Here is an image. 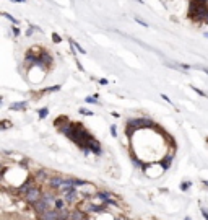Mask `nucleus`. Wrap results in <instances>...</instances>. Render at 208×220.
<instances>
[{
    "mask_svg": "<svg viewBox=\"0 0 208 220\" xmlns=\"http://www.w3.org/2000/svg\"><path fill=\"white\" fill-rule=\"evenodd\" d=\"M60 132H62V134L65 135V137L70 139L73 143H77V147L82 148L85 155H90V153H91L88 147H90V142L93 140L94 137L91 135L90 132L86 131L80 122H78V124H77V122H70L68 126L63 127Z\"/></svg>",
    "mask_w": 208,
    "mask_h": 220,
    "instance_id": "nucleus-1",
    "label": "nucleus"
},
{
    "mask_svg": "<svg viewBox=\"0 0 208 220\" xmlns=\"http://www.w3.org/2000/svg\"><path fill=\"white\" fill-rule=\"evenodd\" d=\"M189 18L192 21H208V0H190Z\"/></svg>",
    "mask_w": 208,
    "mask_h": 220,
    "instance_id": "nucleus-2",
    "label": "nucleus"
},
{
    "mask_svg": "<svg viewBox=\"0 0 208 220\" xmlns=\"http://www.w3.org/2000/svg\"><path fill=\"white\" fill-rule=\"evenodd\" d=\"M156 124L150 118H134L127 121V131L125 134L132 137L135 134V131H143V129H154Z\"/></svg>",
    "mask_w": 208,
    "mask_h": 220,
    "instance_id": "nucleus-3",
    "label": "nucleus"
},
{
    "mask_svg": "<svg viewBox=\"0 0 208 220\" xmlns=\"http://www.w3.org/2000/svg\"><path fill=\"white\" fill-rule=\"evenodd\" d=\"M42 197V189L39 186H33L30 191H26L25 194H23V199H25L28 204H34V202H38L39 199Z\"/></svg>",
    "mask_w": 208,
    "mask_h": 220,
    "instance_id": "nucleus-4",
    "label": "nucleus"
},
{
    "mask_svg": "<svg viewBox=\"0 0 208 220\" xmlns=\"http://www.w3.org/2000/svg\"><path fill=\"white\" fill-rule=\"evenodd\" d=\"M52 62H54V60H52V56L49 52H46V51H42V52L39 54V65L38 67H42L44 70L47 72L49 68L52 67Z\"/></svg>",
    "mask_w": 208,
    "mask_h": 220,
    "instance_id": "nucleus-5",
    "label": "nucleus"
},
{
    "mask_svg": "<svg viewBox=\"0 0 208 220\" xmlns=\"http://www.w3.org/2000/svg\"><path fill=\"white\" fill-rule=\"evenodd\" d=\"M62 184H63V178H60V176H50L47 179V186L52 191H59Z\"/></svg>",
    "mask_w": 208,
    "mask_h": 220,
    "instance_id": "nucleus-6",
    "label": "nucleus"
},
{
    "mask_svg": "<svg viewBox=\"0 0 208 220\" xmlns=\"http://www.w3.org/2000/svg\"><path fill=\"white\" fill-rule=\"evenodd\" d=\"M34 183H36V178H33V176H28V178H26V181L23 183V184H20V188H18V193H20V194H25L26 191H30L33 186H36V184H34Z\"/></svg>",
    "mask_w": 208,
    "mask_h": 220,
    "instance_id": "nucleus-7",
    "label": "nucleus"
},
{
    "mask_svg": "<svg viewBox=\"0 0 208 220\" xmlns=\"http://www.w3.org/2000/svg\"><path fill=\"white\" fill-rule=\"evenodd\" d=\"M39 220H59V210L55 209H49V210H46L44 214H41L39 215Z\"/></svg>",
    "mask_w": 208,
    "mask_h": 220,
    "instance_id": "nucleus-8",
    "label": "nucleus"
},
{
    "mask_svg": "<svg viewBox=\"0 0 208 220\" xmlns=\"http://www.w3.org/2000/svg\"><path fill=\"white\" fill-rule=\"evenodd\" d=\"M33 209H34V212H36L38 215H41V214H44L46 210H49L50 207H49L47 204H46V202H44L42 199H39L38 202H34V204H33Z\"/></svg>",
    "mask_w": 208,
    "mask_h": 220,
    "instance_id": "nucleus-9",
    "label": "nucleus"
},
{
    "mask_svg": "<svg viewBox=\"0 0 208 220\" xmlns=\"http://www.w3.org/2000/svg\"><path fill=\"white\" fill-rule=\"evenodd\" d=\"M172 160H174V153H167L164 155L163 158H161V168L166 171V170H169L171 165H172Z\"/></svg>",
    "mask_w": 208,
    "mask_h": 220,
    "instance_id": "nucleus-10",
    "label": "nucleus"
},
{
    "mask_svg": "<svg viewBox=\"0 0 208 220\" xmlns=\"http://www.w3.org/2000/svg\"><path fill=\"white\" fill-rule=\"evenodd\" d=\"M107 210V204H102L101 205H94V204H88L86 207V212H94V214H101V212H106Z\"/></svg>",
    "mask_w": 208,
    "mask_h": 220,
    "instance_id": "nucleus-11",
    "label": "nucleus"
},
{
    "mask_svg": "<svg viewBox=\"0 0 208 220\" xmlns=\"http://www.w3.org/2000/svg\"><path fill=\"white\" fill-rule=\"evenodd\" d=\"M68 124H70V121H68V116H59V118L54 121V126H55L59 131H62L63 127L68 126Z\"/></svg>",
    "mask_w": 208,
    "mask_h": 220,
    "instance_id": "nucleus-12",
    "label": "nucleus"
},
{
    "mask_svg": "<svg viewBox=\"0 0 208 220\" xmlns=\"http://www.w3.org/2000/svg\"><path fill=\"white\" fill-rule=\"evenodd\" d=\"M90 152L91 153H94V155H101V143L96 140V139H93V140L90 142Z\"/></svg>",
    "mask_w": 208,
    "mask_h": 220,
    "instance_id": "nucleus-13",
    "label": "nucleus"
},
{
    "mask_svg": "<svg viewBox=\"0 0 208 220\" xmlns=\"http://www.w3.org/2000/svg\"><path fill=\"white\" fill-rule=\"evenodd\" d=\"M26 108H28L26 101H16V103H11V105H10L11 111H25Z\"/></svg>",
    "mask_w": 208,
    "mask_h": 220,
    "instance_id": "nucleus-14",
    "label": "nucleus"
},
{
    "mask_svg": "<svg viewBox=\"0 0 208 220\" xmlns=\"http://www.w3.org/2000/svg\"><path fill=\"white\" fill-rule=\"evenodd\" d=\"M86 218V212L80 210V209H75L70 214V220H85Z\"/></svg>",
    "mask_w": 208,
    "mask_h": 220,
    "instance_id": "nucleus-15",
    "label": "nucleus"
},
{
    "mask_svg": "<svg viewBox=\"0 0 208 220\" xmlns=\"http://www.w3.org/2000/svg\"><path fill=\"white\" fill-rule=\"evenodd\" d=\"M63 199H65L67 204H73V202L78 199V196H77V189H73V191H70V193L63 194Z\"/></svg>",
    "mask_w": 208,
    "mask_h": 220,
    "instance_id": "nucleus-16",
    "label": "nucleus"
},
{
    "mask_svg": "<svg viewBox=\"0 0 208 220\" xmlns=\"http://www.w3.org/2000/svg\"><path fill=\"white\" fill-rule=\"evenodd\" d=\"M96 196H98V197H99L102 202L112 197V194H111V193H107V191H99V193H96Z\"/></svg>",
    "mask_w": 208,
    "mask_h": 220,
    "instance_id": "nucleus-17",
    "label": "nucleus"
},
{
    "mask_svg": "<svg viewBox=\"0 0 208 220\" xmlns=\"http://www.w3.org/2000/svg\"><path fill=\"white\" fill-rule=\"evenodd\" d=\"M70 214L67 209H60L59 210V220H70Z\"/></svg>",
    "mask_w": 208,
    "mask_h": 220,
    "instance_id": "nucleus-18",
    "label": "nucleus"
},
{
    "mask_svg": "<svg viewBox=\"0 0 208 220\" xmlns=\"http://www.w3.org/2000/svg\"><path fill=\"white\" fill-rule=\"evenodd\" d=\"M2 16H3V18H7L8 21H11V25H16V26H18V25H20V21H18V20H16V18H15V16H11L10 13H7V11H3V13H2Z\"/></svg>",
    "mask_w": 208,
    "mask_h": 220,
    "instance_id": "nucleus-19",
    "label": "nucleus"
},
{
    "mask_svg": "<svg viewBox=\"0 0 208 220\" xmlns=\"http://www.w3.org/2000/svg\"><path fill=\"white\" fill-rule=\"evenodd\" d=\"M10 127H13V124L7 119H3L2 122H0V131H7V129H10Z\"/></svg>",
    "mask_w": 208,
    "mask_h": 220,
    "instance_id": "nucleus-20",
    "label": "nucleus"
},
{
    "mask_svg": "<svg viewBox=\"0 0 208 220\" xmlns=\"http://www.w3.org/2000/svg\"><path fill=\"white\" fill-rule=\"evenodd\" d=\"M47 114H49V109H47V108H41V109H38V116H39V119H46V118H47Z\"/></svg>",
    "mask_w": 208,
    "mask_h": 220,
    "instance_id": "nucleus-21",
    "label": "nucleus"
},
{
    "mask_svg": "<svg viewBox=\"0 0 208 220\" xmlns=\"http://www.w3.org/2000/svg\"><path fill=\"white\" fill-rule=\"evenodd\" d=\"M55 209L57 210L65 209V199H55Z\"/></svg>",
    "mask_w": 208,
    "mask_h": 220,
    "instance_id": "nucleus-22",
    "label": "nucleus"
},
{
    "mask_svg": "<svg viewBox=\"0 0 208 220\" xmlns=\"http://www.w3.org/2000/svg\"><path fill=\"white\" fill-rule=\"evenodd\" d=\"M60 88H62L60 85H54V86H49V88H44L42 93H52V91H59Z\"/></svg>",
    "mask_w": 208,
    "mask_h": 220,
    "instance_id": "nucleus-23",
    "label": "nucleus"
},
{
    "mask_svg": "<svg viewBox=\"0 0 208 220\" xmlns=\"http://www.w3.org/2000/svg\"><path fill=\"white\" fill-rule=\"evenodd\" d=\"M70 43L75 46V49H77V52H80V54H86V51H85V49H83V48H82V46H80L77 41H73V39H70Z\"/></svg>",
    "mask_w": 208,
    "mask_h": 220,
    "instance_id": "nucleus-24",
    "label": "nucleus"
},
{
    "mask_svg": "<svg viewBox=\"0 0 208 220\" xmlns=\"http://www.w3.org/2000/svg\"><path fill=\"white\" fill-rule=\"evenodd\" d=\"M85 101H86V103H91V105H101V103L96 100V96H86Z\"/></svg>",
    "mask_w": 208,
    "mask_h": 220,
    "instance_id": "nucleus-25",
    "label": "nucleus"
},
{
    "mask_svg": "<svg viewBox=\"0 0 208 220\" xmlns=\"http://www.w3.org/2000/svg\"><path fill=\"white\" fill-rule=\"evenodd\" d=\"M190 186H192V183H190V181H184V183H181V191H187Z\"/></svg>",
    "mask_w": 208,
    "mask_h": 220,
    "instance_id": "nucleus-26",
    "label": "nucleus"
},
{
    "mask_svg": "<svg viewBox=\"0 0 208 220\" xmlns=\"http://www.w3.org/2000/svg\"><path fill=\"white\" fill-rule=\"evenodd\" d=\"M190 88H192V90H194V91H195V93H197V95H200V96H208V95L205 93V91H202V90H198V88H195L194 85H190Z\"/></svg>",
    "mask_w": 208,
    "mask_h": 220,
    "instance_id": "nucleus-27",
    "label": "nucleus"
},
{
    "mask_svg": "<svg viewBox=\"0 0 208 220\" xmlns=\"http://www.w3.org/2000/svg\"><path fill=\"white\" fill-rule=\"evenodd\" d=\"M44 178H46V171L44 170H39L36 173V179H44Z\"/></svg>",
    "mask_w": 208,
    "mask_h": 220,
    "instance_id": "nucleus-28",
    "label": "nucleus"
},
{
    "mask_svg": "<svg viewBox=\"0 0 208 220\" xmlns=\"http://www.w3.org/2000/svg\"><path fill=\"white\" fill-rule=\"evenodd\" d=\"M52 41L59 44V43L62 41V38H60V36H59V34H57V33H52Z\"/></svg>",
    "mask_w": 208,
    "mask_h": 220,
    "instance_id": "nucleus-29",
    "label": "nucleus"
},
{
    "mask_svg": "<svg viewBox=\"0 0 208 220\" xmlns=\"http://www.w3.org/2000/svg\"><path fill=\"white\" fill-rule=\"evenodd\" d=\"M80 113L85 114V116H93V114H94L93 111H90V109H85V108H80Z\"/></svg>",
    "mask_w": 208,
    "mask_h": 220,
    "instance_id": "nucleus-30",
    "label": "nucleus"
},
{
    "mask_svg": "<svg viewBox=\"0 0 208 220\" xmlns=\"http://www.w3.org/2000/svg\"><path fill=\"white\" fill-rule=\"evenodd\" d=\"M36 30H39V28H38V26H30V30H28V31H26V36H31V34H33L34 31H36Z\"/></svg>",
    "mask_w": 208,
    "mask_h": 220,
    "instance_id": "nucleus-31",
    "label": "nucleus"
},
{
    "mask_svg": "<svg viewBox=\"0 0 208 220\" xmlns=\"http://www.w3.org/2000/svg\"><path fill=\"white\" fill-rule=\"evenodd\" d=\"M200 212H202V215H203V218L208 220V210L205 209V207H200Z\"/></svg>",
    "mask_w": 208,
    "mask_h": 220,
    "instance_id": "nucleus-32",
    "label": "nucleus"
},
{
    "mask_svg": "<svg viewBox=\"0 0 208 220\" xmlns=\"http://www.w3.org/2000/svg\"><path fill=\"white\" fill-rule=\"evenodd\" d=\"M111 135L115 139V137H117V127H115V126H111Z\"/></svg>",
    "mask_w": 208,
    "mask_h": 220,
    "instance_id": "nucleus-33",
    "label": "nucleus"
},
{
    "mask_svg": "<svg viewBox=\"0 0 208 220\" xmlns=\"http://www.w3.org/2000/svg\"><path fill=\"white\" fill-rule=\"evenodd\" d=\"M11 33H13V36H18V34H20V30L16 28V25L11 26Z\"/></svg>",
    "mask_w": 208,
    "mask_h": 220,
    "instance_id": "nucleus-34",
    "label": "nucleus"
},
{
    "mask_svg": "<svg viewBox=\"0 0 208 220\" xmlns=\"http://www.w3.org/2000/svg\"><path fill=\"white\" fill-rule=\"evenodd\" d=\"M195 68H200L202 72H205L208 75V67H205V65H195Z\"/></svg>",
    "mask_w": 208,
    "mask_h": 220,
    "instance_id": "nucleus-35",
    "label": "nucleus"
},
{
    "mask_svg": "<svg viewBox=\"0 0 208 220\" xmlns=\"http://www.w3.org/2000/svg\"><path fill=\"white\" fill-rule=\"evenodd\" d=\"M135 21L138 23V25H142V26H148V25H146V23H145V21H143V20H140V18H135Z\"/></svg>",
    "mask_w": 208,
    "mask_h": 220,
    "instance_id": "nucleus-36",
    "label": "nucleus"
},
{
    "mask_svg": "<svg viewBox=\"0 0 208 220\" xmlns=\"http://www.w3.org/2000/svg\"><path fill=\"white\" fill-rule=\"evenodd\" d=\"M161 98H163L164 101H167V103H169V105H171V100H169V96H166V95H161Z\"/></svg>",
    "mask_w": 208,
    "mask_h": 220,
    "instance_id": "nucleus-37",
    "label": "nucleus"
},
{
    "mask_svg": "<svg viewBox=\"0 0 208 220\" xmlns=\"http://www.w3.org/2000/svg\"><path fill=\"white\" fill-rule=\"evenodd\" d=\"M99 83H101V85H107L109 82H107V80H106V78H101V80H99Z\"/></svg>",
    "mask_w": 208,
    "mask_h": 220,
    "instance_id": "nucleus-38",
    "label": "nucleus"
},
{
    "mask_svg": "<svg viewBox=\"0 0 208 220\" xmlns=\"http://www.w3.org/2000/svg\"><path fill=\"white\" fill-rule=\"evenodd\" d=\"M10 2H15V3H21V2H26V0H10Z\"/></svg>",
    "mask_w": 208,
    "mask_h": 220,
    "instance_id": "nucleus-39",
    "label": "nucleus"
},
{
    "mask_svg": "<svg viewBox=\"0 0 208 220\" xmlns=\"http://www.w3.org/2000/svg\"><path fill=\"white\" fill-rule=\"evenodd\" d=\"M202 183H203V186H205V188H208V181H206V179H205V181H202Z\"/></svg>",
    "mask_w": 208,
    "mask_h": 220,
    "instance_id": "nucleus-40",
    "label": "nucleus"
},
{
    "mask_svg": "<svg viewBox=\"0 0 208 220\" xmlns=\"http://www.w3.org/2000/svg\"><path fill=\"white\" fill-rule=\"evenodd\" d=\"M184 220H192V218H190V217H186V218H184Z\"/></svg>",
    "mask_w": 208,
    "mask_h": 220,
    "instance_id": "nucleus-41",
    "label": "nucleus"
},
{
    "mask_svg": "<svg viewBox=\"0 0 208 220\" xmlns=\"http://www.w3.org/2000/svg\"><path fill=\"white\" fill-rule=\"evenodd\" d=\"M115 220H127V218H115Z\"/></svg>",
    "mask_w": 208,
    "mask_h": 220,
    "instance_id": "nucleus-42",
    "label": "nucleus"
},
{
    "mask_svg": "<svg viewBox=\"0 0 208 220\" xmlns=\"http://www.w3.org/2000/svg\"><path fill=\"white\" fill-rule=\"evenodd\" d=\"M205 38H208V31H206V33H205Z\"/></svg>",
    "mask_w": 208,
    "mask_h": 220,
    "instance_id": "nucleus-43",
    "label": "nucleus"
},
{
    "mask_svg": "<svg viewBox=\"0 0 208 220\" xmlns=\"http://www.w3.org/2000/svg\"><path fill=\"white\" fill-rule=\"evenodd\" d=\"M85 220H90V218H85Z\"/></svg>",
    "mask_w": 208,
    "mask_h": 220,
    "instance_id": "nucleus-44",
    "label": "nucleus"
},
{
    "mask_svg": "<svg viewBox=\"0 0 208 220\" xmlns=\"http://www.w3.org/2000/svg\"><path fill=\"white\" fill-rule=\"evenodd\" d=\"M206 142H208V140H206Z\"/></svg>",
    "mask_w": 208,
    "mask_h": 220,
    "instance_id": "nucleus-45",
    "label": "nucleus"
}]
</instances>
